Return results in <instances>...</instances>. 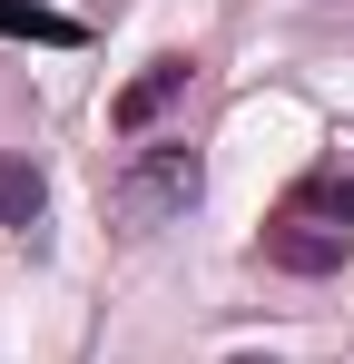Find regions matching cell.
<instances>
[{
    "mask_svg": "<svg viewBox=\"0 0 354 364\" xmlns=\"http://www.w3.org/2000/svg\"><path fill=\"white\" fill-rule=\"evenodd\" d=\"M345 246H354V148L325 158V168H305V178L276 197V217H266V266H276V276H335Z\"/></svg>",
    "mask_w": 354,
    "mask_h": 364,
    "instance_id": "6da1fadb",
    "label": "cell"
},
{
    "mask_svg": "<svg viewBox=\"0 0 354 364\" xmlns=\"http://www.w3.org/2000/svg\"><path fill=\"white\" fill-rule=\"evenodd\" d=\"M197 197H207V158H197L187 138L138 148V158L109 178V207H118V227H128V237H158V227H177Z\"/></svg>",
    "mask_w": 354,
    "mask_h": 364,
    "instance_id": "7a4b0ae2",
    "label": "cell"
},
{
    "mask_svg": "<svg viewBox=\"0 0 354 364\" xmlns=\"http://www.w3.org/2000/svg\"><path fill=\"white\" fill-rule=\"evenodd\" d=\"M187 79H197V60H177V50H168V60H148V69L109 99V128H118V138H148V128L187 99Z\"/></svg>",
    "mask_w": 354,
    "mask_h": 364,
    "instance_id": "3957f363",
    "label": "cell"
},
{
    "mask_svg": "<svg viewBox=\"0 0 354 364\" xmlns=\"http://www.w3.org/2000/svg\"><path fill=\"white\" fill-rule=\"evenodd\" d=\"M0 40H40V50H79L89 30L69 10H40V0H0Z\"/></svg>",
    "mask_w": 354,
    "mask_h": 364,
    "instance_id": "277c9868",
    "label": "cell"
},
{
    "mask_svg": "<svg viewBox=\"0 0 354 364\" xmlns=\"http://www.w3.org/2000/svg\"><path fill=\"white\" fill-rule=\"evenodd\" d=\"M40 217H50V178H40L30 158H0V227H20V237H30Z\"/></svg>",
    "mask_w": 354,
    "mask_h": 364,
    "instance_id": "5b68a950",
    "label": "cell"
},
{
    "mask_svg": "<svg viewBox=\"0 0 354 364\" xmlns=\"http://www.w3.org/2000/svg\"><path fill=\"white\" fill-rule=\"evenodd\" d=\"M227 364H276V355H227Z\"/></svg>",
    "mask_w": 354,
    "mask_h": 364,
    "instance_id": "8992f818",
    "label": "cell"
}]
</instances>
